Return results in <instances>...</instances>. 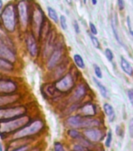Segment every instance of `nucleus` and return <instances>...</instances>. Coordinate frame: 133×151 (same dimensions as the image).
Masks as SVG:
<instances>
[{
	"label": "nucleus",
	"mask_w": 133,
	"mask_h": 151,
	"mask_svg": "<svg viewBox=\"0 0 133 151\" xmlns=\"http://www.w3.org/2000/svg\"><path fill=\"white\" fill-rule=\"evenodd\" d=\"M117 3H118V7H119L120 10H122V9L124 8V0H117Z\"/></svg>",
	"instance_id": "4c0bfd02"
},
{
	"label": "nucleus",
	"mask_w": 133,
	"mask_h": 151,
	"mask_svg": "<svg viewBox=\"0 0 133 151\" xmlns=\"http://www.w3.org/2000/svg\"><path fill=\"white\" fill-rule=\"evenodd\" d=\"M81 111L85 116H92L96 114V108L95 106L91 103H88L82 107Z\"/></svg>",
	"instance_id": "2eb2a0df"
},
{
	"label": "nucleus",
	"mask_w": 133,
	"mask_h": 151,
	"mask_svg": "<svg viewBox=\"0 0 133 151\" xmlns=\"http://www.w3.org/2000/svg\"><path fill=\"white\" fill-rule=\"evenodd\" d=\"M121 67L123 69L124 73L128 74L129 76H132L133 74V68L132 66L130 65L129 61H127L126 59H124V58H121Z\"/></svg>",
	"instance_id": "f3484780"
},
{
	"label": "nucleus",
	"mask_w": 133,
	"mask_h": 151,
	"mask_svg": "<svg viewBox=\"0 0 133 151\" xmlns=\"http://www.w3.org/2000/svg\"><path fill=\"white\" fill-rule=\"evenodd\" d=\"M20 99L19 94H0V108L6 107L17 101Z\"/></svg>",
	"instance_id": "f8f14e48"
},
{
	"label": "nucleus",
	"mask_w": 133,
	"mask_h": 151,
	"mask_svg": "<svg viewBox=\"0 0 133 151\" xmlns=\"http://www.w3.org/2000/svg\"><path fill=\"white\" fill-rule=\"evenodd\" d=\"M19 21L22 28H26L28 23V3L25 0H21L17 5Z\"/></svg>",
	"instance_id": "0eeeda50"
},
{
	"label": "nucleus",
	"mask_w": 133,
	"mask_h": 151,
	"mask_svg": "<svg viewBox=\"0 0 133 151\" xmlns=\"http://www.w3.org/2000/svg\"><path fill=\"white\" fill-rule=\"evenodd\" d=\"M26 45H27V48L29 52V54H31V56L33 58L37 57L38 53V44L35 40V37L34 34L30 33L28 34L26 39Z\"/></svg>",
	"instance_id": "9b49d317"
},
{
	"label": "nucleus",
	"mask_w": 133,
	"mask_h": 151,
	"mask_svg": "<svg viewBox=\"0 0 133 151\" xmlns=\"http://www.w3.org/2000/svg\"><path fill=\"white\" fill-rule=\"evenodd\" d=\"M74 28H75V32L77 33L80 32V28H79V25H78V24L76 21H74Z\"/></svg>",
	"instance_id": "ea45409f"
},
{
	"label": "nucleus",
	"mask_w": 133,
	"mask_h": 151,
	"mask_svg": "<svg viewBox=\"0 0 133 151\" xmlns=\"http://www.w3.org/2000/svg\"><path fill=\"white\" fill-rule=\"evenodd\" d=\"M48 14H49V17H50L55 23H57V22H58V15H57V13H56L55 9H53L52 7H48Z\"/></svg>",
	"instance_id": "5701e85b"
},
{
	"label": "nucleus",
	"mask_w": 133,
	"mask_h": 151,
	"mask_svg": "<svg viewBox=\"0 0 133 151\" xmlns=\"http://www.w3.org/2000/svg\"><path fill=\"white\" fill-rule=\"evenodd\" d=\"M89 27H90V32H91V33L92 34V35H96L97 33H98V32H97V29H96V26L94 25V24H92V22H90L89 23Z\"/></svg>",
	"instance_id": "72a5a7b5"
},
{
	"label": "nucleus",
	"mask_w": 133,
	"mask_h": 151,
	"mask_svg": "<svg viewBox=\"0 0 133 151\" xmlns=\"http://www.w3.org/2000/svg\"><path fill=\"white\" fill-rule=\"evenodd\" d=\"M56 89L57 91H60L61 93H66L72 89L75 86V81L73 79L72 76L70 73L65 75L63 77H62L60 80H59L57 82L54 83Z\"/></svg>",
	"instance_id": "423d86ee"
},
{
	"label": "nucleus",
	"mask_w": 133,
	"mask_h": 151,
	"mask_svg": "<svg viewBox=\"0 0 133 151\" xmlns=\"http://www.w3.org/2000/svg\"><path fill=\"white\" fill-rule=\"evenodd\" d=\"M86 93V89L83 84L78 85L75 90V92L74 95H73V99L75 101H78V100H80L82 99V97L84 96L85 94Z\"/></svg>",
	"instance_id": "dca6fc26"
},
{
	"label": "nucleus",
	"mask_w": 133,
	"mask_h": 151,
	"mask_svg": "<svg viewBox=\"0 0 133 151\" xmlns=\"http://www.w3.org/2000/svg\"><path fill=\"white\" fill-rule=\"evenodd\" d=\"M132 76H133V74H132Z\"/></svg>",
	"instance_id": "8fccbe9b"
},
{
	"label": "nucleus",
	"mask_w": 133,
	"mask_h": 151,
	"mask_svg": "<svg viewBox=\"0 0 133 151\" xmlns=\"http://www.w3.org/2000/svg\"><path fill=\"white\" fill-rule=\"evenodd\" d=\"M2 0H0V10H1V9H2Z\"/></svg>",
	"instance_id": "a19ab883"
},
{
	"label": "nucleus",
	"mask_w": 133,
	"mask_h": 151,
	"mask_svg": "<svg viewBox=\"0 0 133 151\" xmlns=\"http://www.w3.org/2000/svg\"><path fill=\"white\" fill-rule=\"evenodd\" d=\"M83 2H84V3H86V0H83Z\"/></svg>",
	"instance_id": "49530a36"
},
{
	"label": "nucleus",
	"mask_w": 133,
	"mask_h": 151,
	"mask_svg": "<svg viewBox=\"0 0 133 151\" xmlns=\"http://www.w3.org/2000/svg\"><path fill=\"white\" fill-rule=\"evenodd\" d=\"M116 132H117V134L118 135H120L121 137H123V130L122 129V127L117 126V128H116Z\"/></svg>",
	"instance_id": "58836bf2"
},
{
	"label": "nucleus",
	"mask_w": 133,
	"mask_h": 151,
	"mask_svg": "<svg viewBox=\"0 0 133 151\" xmlns=\"http://www.w3.org/2000/svg\"><path fill=\"white\" fill-rule=\"evenodd\" d=\"M83 134L86 137V139L90 142H99L103 139L105 136V134L103 133L102 130L99 129L98 127H92V128H87Z\"/></svg>",
	"instance_id": "1a4fd4ad"
},
{
	"label": "nucleus",
	"mask_w": 133,
	"mask_h": 151,
	"mask_svg": "<svg viewBox=\"0 0 133 151\" xmlns=\"http://www.w3.org/2000/svg\"><path fill=\"white\" fill-rule=\"evenodd\" d=\"M92 4L96 5L97 3V1L96 0H92Z\"/></svg>",
	"instance_id": "79ce46f5"
},
{
	"label": "nucleus",
	"mask_w": 133,
	"mask_h": 151,
	"mask_svg": "<svg viewBox=\"0 0 133 151\" xmlns=\"http://www.w3.org/2000/svg\"><path fill=\"white\" fill-rule=\"evenodd\" d=\"M103 110L105 112L106 115L107 116L108 118H109V120L110 122H112L113 120H115V111H114V109L111 106H110L109 103H105L103 105Z\"/></svg>",
	"instance_id": "6ab92c4d"
},
{
	"label": "nucleus",
	"mask_w": 133,
	"mask_h": 151,
	"mask_svg": "<svg viewBox=\"0 0 133 151\" xmlns=\"http://www.w3.org/2000/svg\"><path fill=\"white\" fill-rule=\"evenodd\" d=\"M129 134L132 138H133V118L130 120L129 124Z\"/></svg>",
	"instance_id": "f704fd0d"
},
{
	"label": "nucleus",
	"mask_w": 133,
	"mask_h": 151,
	"mask_svg": "<svg viewBox=\"0 0 133 151\" xmlns=\"http://www.w3.org/2000/svg\"><path fill=\"white\" fill-rule=\"evenodd\" d=\"M46 17L43 12L39 7H36L32 13V19H31V25H32L33 32L37 34L38 37L39 38L40 32L42 29Z\"/></svg>",
	"instance_id": "39448f33"
},
{
	"label": "nucleus",
	"mask_w": 133,
	"mask_h": 151,
	"mask_svg": "<svg viewBox=\"0 0 133 151\" xmlns=\"http://www.w3.org/2000/svg\"><path fill=\"white\" fill-rule=\"evenodd\" d=\"M60 21L61 28H63V30H66V29L68 28V25H67V20H66L65 17L62 15V16L60 17Z\"/></svg>",
	"instance_id": "7c9ffc66"
},
{
	"label": "nucleus",
	"mask_w": 133,
	"mask_h": 151,
	"mask_svg": "<svg viewBox=\"0 0 133 151\" xmlns=\"http://www.w3.org/2000/svg\"><path fill=\"white\" fill-rule=\"evenodd\" d=\"M66 1H67L68 4H71L72 3V0H66Z\"/></svg>",
	"instance_id": "37998d69"
},
{
	"label": "nucleus",
	"mask_w": 133,
	"mask_h": 151,
	"mask_svg": "<svg viewBox=\"0 0 133 151\" xmlns=\"http://www.w3.org/2000/svg\"><path fill=\"white\" fill-rule=\"evenodd\" d=\"M115 18H113L112 20V28L113 31H114V35H115V38H116V40H117V42H120V43H122L121 42V40L119 39V36H118V34H117V27H116V22H115Z\"/></svg>",
	"instance_id": "a878e982"
},
{
	"label": "nucleus",
	"mask_w": 133,
	"mask_h": 151,
	"mask_svg": "<svg viewBox=\"0 0 133 151\" xmlns=\"http://www.w3.org/2000/svg\"><path fill=\"white\" fill-rule=\"evenodd\" d=\"M2 24L6 30L9 32H13L16 29V9L14 5L9 4L6 6L0 15Z\"/></svg>",
	"instance_id": "7ed1b4c3"
},
{
	"label": "nucleus",
	"mask_w": 133,
	"mask_h": 151,
	"mask_svg": "<svg viewBox=\"0 0 133 151\" xmlns=\"http://www.w3.org/2000/svg\"><path fill=\"white\" fill-rule=\"evenodd\" d=\"M0 151H2V144L0 142Z\"/></svg>",
	"instance_id": "c03bdc74"
},
{
	"label": "nucleus",
	"mask_w": 133,
	"mask_h": 151,
	"mask_svg": "<svg viewBox=\"0 0 133 151\" xmlns=\"http://www.w3.org/2000/svg\"><path fill=\"white\" fill-rule=\"evenodd\" d=\"M29 122H31L30 118L26 115L7 121H2L0 122V136L4 139L7 134L17 132Z\"/></svg>",
	"instance_id": "f257e3e1"
},
{
	"label": "nucleus",
	"mask_w": 133,
	"mask_h": 151,
	"mask_svg": "<svg viewBox=\"0 0 133 151\" xmlns=\"http://www.w3.org/2000/svg\"><path fill=\"white\" fill-rule=\"evenodd\" d=\"M0 58L14 63L16 61V54L14 50L0 41Z\"/></svg>",
	"instance_id": "9d476101"
},
{
	"label": "nucleus",
	"mask_w": 133,
	"mask_h": 151,
	"mask_svg": "<svg viewBox=\"0 0 133 151\" xmlns=\"http://www.w3.org/2000/svg\"><path fill=\"white\" fill-rule=\"evenodd\" d=\"M128 95H129V99L130 100V102H131V104L133 106V89L128 91Z\"/></svg>",
	"instance_id": "e433bc0d"
},
{
	"label": "nucleus",
	"mask_w": 133,
	"mask_h": 151,
	"mask_svg": "<svg viewBox=\"0 0 133 151\" xmlns=\"http://www.w3.org/2000/svg\"><path fill=\"white\" fill-rule=\"evenodd\" d=\"M56 91H57V90L56 89V87L54 84L47 85L46 88H45V92L48 95H53Z\"/></svg>",
	"instance_id": "393cba45"
},
{
	"label": "nucleus",
	"mask_w": 133,
	"mask_h": 151,
	"mask_svg": "<svg viewBox=\"0 0 133 151\" xmlns=\"http://www.w3.org/2000/svg\"><path fill=\"white\" fill-rule=\"evenodd\" d=\"M105 55L107 57V58L108 61H111L114 58V54H113V52L112 50L109 48H107L105 50Z\"/></svg>",
	"instance_id": "cd10ccee"
},
{
	"label": "nucleus",
	"mask_w": 133,
	"mask_h": 151,
	"mask_svg": "<svg viewBox=\"0 0 133 151\" xmlns=\"http://www.w3.org/2000/svg\"><path fill=\"white\" fill-rule=\"evenodd\" d=\"M28 145H24V146H22L21 147H18V148L14 149L12 151H28Z\"/></svg>",
	"instance_id": "c9c22d12"
},
{
	"label": "nucleus",
	"mask_w": 133,
	"mask_h": 151,
	"mask_svg": "<svg viewBox=\"0 0 133 151\" xmlns=\"http://www.w3.org/2000/svg\"><path fill=\"white\" fill-rule=\"evenodd\" d=\"M93 80L94 82L96 83V84L97 85V87H99V90H100V91L102 96L104 97V98H107V91L106 89V87H104L99 80H96V78H93Z\"/></svg>",
	"instance_id": "4be33fe9"
},
{
	"label": "nucleus",
	"mask_w": 133,
	"mask_h": 151,
	"mask_svg": "<svg viewBox=\"0 0 133 151\" xmlns=\"http://www.w3.org/2000/svg\"><path fill=\"white\" fill-rule=\"evenodd\" d=\"M82 116H81L79 115L71 116L68 118L66 123L70 127H73V128H80L81 127V123H82Z\"/></svg>",
	"instance_id": "4468645a"
},
{
	"label": "nucleus",
	"mask_w": 133,
	"mask_h": 151,
	"mask_svg": "<svg viewBox=\"0 0 133 151\" xmlns=\"http://www.w3.org/2000/svg\"><path fill=\"white\" fill-rule=\"evenodd\" d=\"M0 70L10 72L14 70V65L10 61L0 58Z\"/></svg>",
	"instance_id": "a211bd4d"
},
{
	"label": "nucleus",
	"mask_w": 133,
	"mask_h": 151,
	"mask_svg": "<svg viewBox=\"0 0 133 151\" xmlns=\"http://www.w3.org/2000/svg\"><path fill=\"white\" fill-rule=\"evenodd\" d=\"M68 134L70 138H72L73 139H76V140L79 139L82 137V134H80V132L76 129H75V128L69 130L68 132Z\"/></svg>",
	"instance_id": "b1692460"
},
{
	"label": "nucleus",
	"mask_w": 133,
	"mask_h": 151,
	"mask_svg": "<svg viewBox=\"0 0 133 151\" xmlns=\"http://www.w3.org/2000/svg\"><path fill=\"white\" fill-rule=\"evenodd\" d=\"M43 128H44L43 121L40 119H37V120L31 121L21 129L14 132L13 134V139H19L28 138V137L38 134Z\"/></svg>",
	"instance_id": "f03ea898"
},
{
	"label": "nucleus",
	"mask_w": 133,
	"mask_h": 151,
	"mask_svg": "<svg viewBox=\"0 0 133 151\" xmlns=\"http://www.w3.org/2000/svg\"><path fill=\"white\" fill-rule=\"evenodd\" d=\"M74 61L75 65L80 68H85V62L83 58L79 54H75L74 56Z\"/></svg>",
	"instance_id": "412c9836"
},
{
	"label": "nucleus",
	"mask_w": 133,
	"mask_h": 151,
	"mask_svg": "<svg viewBox=\"0 0 133 151\" xmlns=\"http://www.w3.org/2000/svg\"><path fill=\"white\" fill-rule=\"evenodd\" d=\"M73 151H74V150H73Z\"/></svg>",
	"instance_id": "3c124183"
},
{
	"label": "nucleus",
	"mask_w": 133,
	"mask_h": 151,
	"mask_svg": "<svg viewBox=\"0 0 133 151\" xmlns=\"http://www.w3.org/2000/svg\"><path fill=\"white\" fill-rule=\"evenodd\" d=\"M0 41L2 42H3V43L6 45V46H8L9 47H10V48L13 50V47H14L13 42H11L10 39L7 36L6 34L1 28H0Z\"/></svg>",
	"instance_id": "aec40b11"
},
{
	"label": "nucleus",
	"mask_w": 133,
	"mask_h": 151,
	"mask_svg": "<svg viewBox=\"0 0 133 151\" xmlns=\"http://www.w3.org/2000/svg\"><path fill=\"white\" fill-rule=\"evenodd\" d=\"M94 72H95V74L97 77L102 78V71H101L100 66L97 65H94Z\"/></svg>",
	"instance_id": "c756f323"
},
{
	"label": "nucleus",
	"mask_w": 133,
	"mask_h": 151,
	"mask_svg": "<svg viewBox=\"0 0 133 151\" xmlns=\"http://www.w3.org/2000/svg\"><path fill=\"white\" fill-rule=\"evenodd\" d=\"M111 142H112V132H111V131H109L107 134V137H106L105 146L107 147H110Z\"/></svg>",
	"instance_id": "bb28decb"
},
{
	"label": "nucleus",
	"mask_w": 133,
	"mask_h": 151,
	"mask_svg": "<svg viewBox=\"0 0 133 151\" xmlns=\"http://www.w3.org/2000/svg\"><path fill=\"white\" fill-rule=\"evenodd\" d=\"M132 147H133V142H132Z\"/></svg>",
	"instance_id": "09e8293b"
},
{
	"label": "nucleus",
	"mask_w": 133,
	"mask_h": 151,
	"mask_svg": "<svg viewBox=\"0 0 133 151\" xmlns=\"http://www.w3.org/2000/svg\"><path fill=\"white\" fill-rule=\"evenodd\" d=\"M74 151H88V150L86 147H85L81 144H78L74 146Z\"/></svg>",
	"instance_id": "473e14b6"
},
{
	"label": "nucleus",
	"mask_w": 133,
	"mask_h": 151,
	"mask_svg": "<svg viewBox=\"0 0 133 151\" xmlns=\"http://www.w3.org/2000/svg\"><path fill=\"white\" fill-rule=\"evenodd\" d=\"M90 36V39L92 40V44L94 45V47H96V48H100V42H99V40H97V38L95 37V35H92V34H90L89 35Z\"/></svg>",
	"instance_id": "c85d7f7f"
},
{
	"label": "nucleus",
	"mask_w": 133,
	"mask_h": 151,
	"mask_svg": "<svg viewBox=\"0 0 133 151\" xmlns=\"http://www.w3.org/2000/svg\"><path fill=\"white\" fill-rule=\"evenodd\" d=\"M17 86L14 81L0 79V94H15Z\"/></svg>",
	"instance_id": "6e6552de"
},
{
	"label": "nucleus",
	"mask_w": 133,
	"mask_h": 151,
	"mask_svg": "<svg viewBox=\"0 0 133 151\" xmlns=\"http://www.w3.org/2000/svg\"><path fill=\"white\" fill-rule=\"evenodd\" d=\"M61 56H62V49L61 48H57V49L54 50V51L50 55L49 61L47 62V68L49 69L53 68L59 63Z\"/></svg>",
	"instance_id": "ddd939ff"
},
{
	"label": "nucleus",
	"mask_w": 133,
	"mask_h": 151,
	"mask_svg": "<svg viewBox=\"0 0 133 151\" xmlns=\"http://www.w3.org/2000/svg\"><path fill=\"white\" fill-rule=\"evenodd\" d=\"M130 34H131V35L132 36V38H133V31L132 30H130Z\"/></svg>",
	"instance_id": "a18cd8bd"
},
{
	"label": "nucleus",
	"mask_w": 133,
	"mask_h": 151,
	"mask_svg": "<svg viewBox=\"0 0 133 151\" xmlns=\"http://www.w3.org/2000/svg\"><path fill=\"white\" fill-rule=\"evenodd\" d=\"M54 150L55 151H64L63 150V145L60 142H56L54 143Z\"/></svg>",
	"instance_id": "2f4dec72"
},
{
	"label": "nucleus",
	"mask_w": 133,
	"mask_h": 151,
	"mask_svg": "<svg viewBox=\"0 0 133 151\" xmlns=\"http://www.w3.org/2000/svg\"><path fill=\"white\" fill-rule=\"evenodd\" d=\"M26 113L27 109L23 106L2 107L0 108V122L21 117L25 115Z\"/></svg>",
	"instance_id": "20e7f679"
},
{
	"label": "nucleus",
	"mask_w": 133,
	"mask_h": 151,
	"mask_svg": "<svg viewBox=\"0 0 133 151\" xmlns=\"http://www.w3.org/2000/svg\"><path fill=\"white\" fill-rule=\"evenodd\" d=\"M0 79H2V76H1V75H0Z\"/></svg>",
	"instance_id": "de8ad7c7"
}]
</instances>
